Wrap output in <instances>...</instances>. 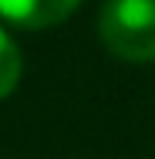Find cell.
I'll use <instances>...</instances> for the list:
<instances>
[{"mask_svg":"<svg viewBox=\"0 0 155 159\" xmlns=\"http://www.w3.org/2000/svg\"><path fill=\"white\" fill-rule=\"evenodd\" d=\"M81 0H0V17L24 31H47L64 24Z\"/></svg>","mask_w":155,"mask_h":159,"instance_id":"obj_2","label":"cell"},{"mask_svg":"<svg viewBox=\"0 0 155 159\" xmlns=\"http://www.w3.org/2000/svg\"><path fill=\"white\" fill-rule=\"evenodd\" d=\"M98 37L108 54L128 64L155 61V0H105Z\"/></svg>","mask_w":155,"mask_h":159,"instance_id":"obj_1","label":"cell"},{"mask_svg":"<svg viewBox=\"0 0 155 159\" xmlns=\"http://www.w3.org/2000/svg\"><path fill=\"white\" fill-rule=\"evenodd\" d=\"M20 75H24V58H20V48L10 34L0 27V102L14 95V88L20 85Z\"/></svg>","mask_w":155,"mask_h":159,"instance_id":"obj_3","label":"cell"}]
</instances>
